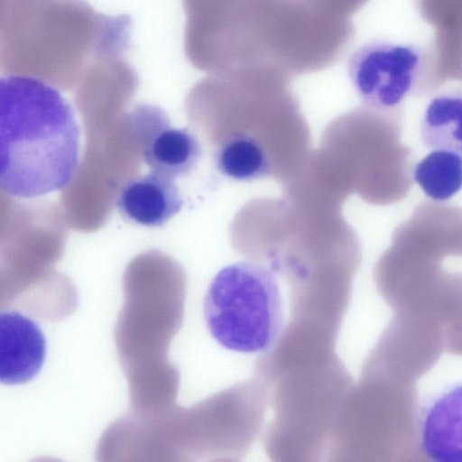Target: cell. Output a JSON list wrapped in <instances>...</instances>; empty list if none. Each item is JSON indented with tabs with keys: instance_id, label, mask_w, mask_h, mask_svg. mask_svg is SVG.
Returning a JSON list of instances; mask_svg holds the SVG:
<instances>
[{
	"instance_id": "obj_9",
	"label": "cell",
	"mask_w": 462,
	"mask_h": 462,
	"mask_svg": "<svg viewBox=\"0 0 462 462\" xmlns=\"http://www.w3.org/2000/svg\"><path fill=\"white\" fill-rule=\"evenodd\" d=\"M214 158L218 171L235 180L251 181L271 172L266 150L250 134L229 137L217 148Z\"/></svg>"
},
{
	"instance_id": "obj_4",
	"label": "cell",
	"mask_w": 462,
	"mask_h": 462,
	"mask_svg": "<svg viewBox=\"0 0 462 462\" xmlns=\"http://www.w3.org/2000/svg\"><path fill=\"white\" fill-rule=\"evenodd\" d=\"M418 439L428 458L462 462V382L442 388L422 405Z\"/></svg>"
},
{
	"instance_id": "obj_6",
	"label": "cell",
	"mask_w": 462,
	"mask_h": 462,
	"mask_svg": "<svg viewBox=\"0 0 462 462\" xmlns=\"http://www.w3.org/2000/svg\"><path fill=\"white\" fill-rule=\"evenodd\" d=\"M174 180L153 171L128 180L116 198L118 211L127 220L143 226H163L183 206Z\"/></svg>"
},
{
	"instance_id": "obj_3",
	"label": "cell",
	"mask_w": 462,
	"mask_h": 462,
	"mask_svg": "<svg viewBox=\"0 0 462 462\" xmlns=\"http://www.w3.org/2000/svg\"><path fill=\"white\" fill-rule=\"evenodd\" d=\"M422 66L418 47L389 42L363 45L349 58V79L362 101L374 109L394 108L415 88Z\"/></svg>"
},
{
	"instance_id": "obj_5",
	"label": "cell",
	"mask_w": 462,
	"mask_h": 462,
	"mask_svg": "<svg viewBox=\"0 0 462 462\" xmlns=\"http://www.w3.org/2000/svg\"><path fill=\"white\" fill-rule=\"evenodd\" d=\"M46 356V340L39 326L23 314L0 313V381L20 384L38 374Z\"/></svg>"
},
{
	"instance_id": "obj_10",
	"label": "cell",
	"mask_w": 462,
	"mask_h": 462,
	"mask_svg": "<svg viewBox=\"0 0 462 462\" xmlns=\"http://www.w3.org/2000/svg\"><path fill=\"white\" fill-rule=\"evenodd\" d=\"M414 179L429 198L447 200L462 188V157L454 152L434 150L416 165Z\"/></svg>"
},
{
	"instance_id": "obj_8",
	"label": "cell",
	"mask_w": 462,
	"mask_h": 462,
	"mask_svg": "<svg viewBox=\"0 0 462 462\" xmlns=\"http://www.w3.org/2000/svg\"><path fill=\"white\" fill-rule=\"evenodd\" d=\"M423 143L433 150L462 155V91H450L430 102L420 124Z\"/></svg>"
},
{
	"instance_id": "obj_7",
	"label": "cell",
	"mask_w": 462,
	"mask_h": 462,
	"mask_svg": "<svg viewBox=\"0 0 462 462\" xmlns=\"http://www.w3.org/2000/svg\"><path fill=\"white\" fill-rule=\"evenodd\" d=\"M201 146L188 128L162 125L145 142L143 157L151 171L176 179L189 174L199 162Z\"/></svg>"
},
{
	"instance_id": "obj_2",
	"label": "cell",
	"mask_w": 462,
	"mask_h": 462,
	"mask_svg": "<svg viewBox=\"0 0 462 462\" xmlns=\"http://www.w3.org/2000/svg\"><path fill=\"white\" fill-rule=\"evenodd\" d=\"M203 315L212 337L244 354L272 349L283 328V302L273 271L258 263L225 266L211 280Z\"/></svg>"
},
{
	"instance_id": "obj_1",
	"label": "cell",
	"mask_w": 462,
	"mask_h": 462,
	"mask_svg": "<svg viewBox=\"0 0 462 462\" xmlns=\"http://www.w3.org/2000/svg\"><path fill=\"white\" fill-rule=\"evenodd\" d=\"M80 131L66 98L24 75L0 80V187L16 199L62 189L79 162Z\"/></svg>"
}]
</instances>
